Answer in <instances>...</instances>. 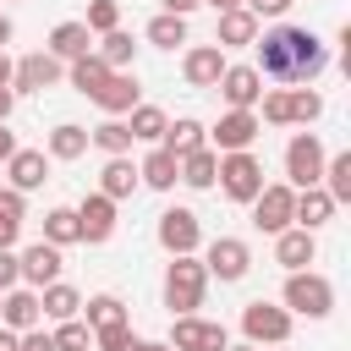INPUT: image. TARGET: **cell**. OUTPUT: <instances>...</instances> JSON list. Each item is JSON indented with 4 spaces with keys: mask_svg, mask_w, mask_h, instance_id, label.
Segmentation results:
<instances>
[{
    "mask_svg": "<svg viewBox=\"0 0 351 351\" xmlns=\"http://www.w3.org/2000/svg\"><path fill=\"white\" fill-rule=\"evenodd\" d=\"M252 49H258V77H269V82H313L324 66H329V55H324V44H318V33H307V27H291V22H280V27H269V33H258L252 38Z\"/></svg>",
    "mask_w": 351,
    "mask_h": 351,
    "instance_id": "cell-1",
    "label": "cell"
},
{
    "mask_svg": "<svg viewBox=\"0 0 351 351\" xmlns=\"http://www.w3.org/2000/svg\"><path fill=\"white\" fill-rule=\"evenodd\" d=\"M203 291H208V269L197 258H170V269H165V307L176 318H186L192 307H203Z\"/></svg>",
    "mask_w": 351,
    "mask_h": 351,
    "instance_id": "cell-2",
    "label": "cell"
},
{
    "mask_svg": "<svg viewBox=\"0 0 351 351\" xmlns=\"http://www.w3.org/2000/svg\"><path fill=\"white\" fill-rule=\"evenodd\" d=\"M329 307H335V285H329L324 274L302 269V274H291V280H285V313H302V318H329Z\"/></svg>",
    "mask_w": 351,
    "mask_h": 351,
    "instance_id": "cell-3",
    "label": "cell"
},
{
    "mask_svg": "<svg viewBox=\"0 0 351 351\" xmlns=\"http://www.w3.org/2000/svg\"><path fill=\"white\" fill-rule=\"evenodd\" d=\"M241 335L247 346H285L291 340V313L274 302H247L241 307Z\"/></svg>",
    "mask_w": 351,
    "mask_h": 351,
    "instance_id": "cell-4",
    "label": "cell"
},
{
    "mask_svg": "<svg viewBox=\"0 0 351 351\" xmlns=\"http://www.w3.org/2000/svg\"><path fill=\"white\" fill-rule=\"evenodd\" d=\"M285 176H291V192L318 186V176H324V143H318L313 132H296V137L285 143Z\"/></svg>",
    "mask_w": 351,
    "mask_h": 351,
    "instance_id": "cell-5",
    "label": "cell"
},
{
    "mask_svg": "<svg viewBox=\"0 0 351 351\" xmlns=\"http://www.w3.org/2000/svg\"><path fill=\"white\" fill-rule=\"evenodd\" d=\"M214 181L225 186L230 203H252V197L263 192V165H258L252 154H219V176H214Z\"/></svg>",
    "mask_w": 351,
    "mask_h": 351,
    "instance_id": "cell-6",
    "label": "cell"
},
{
    "mask_svg": "<svg viewBox=\"0 0 351 351\" xmlns=\"http://www.w3.org/2000/svg\"><path fill=\"white\" fill-rule=\"evenodd\" d=\"M197 241H203V225H197L192 208H165V214H159V247H165L170 258H192Z\"/></svg>",
    "mask_w": 351,
    "mask_h": 351,
    "instance_id": "cell-7",
    "label": "cell"
},
{
    "mask_svg": "<svg viewBox=\"0 0 351 351\" xmlns=\"http://www.w3.org/2000/svg\"><path fill=\"white\" fill-rule=\"evenodd\" d=\"M258 132H263V121H258L252 110H225V115L214 121V132H208V137H214V148H219V154H247Z\"/></svg>",
    "mask_w": 351,
    "mask_h": 351,
    "instance_id": "cell-8",
    "label": "cell"
},
{
    "mask_svg": "<svg viewBox=\"0 0 351 351\" xmlns=\"http://www.w3.org/2000/svg\"><path fill=\"white\" fill-rule=\"evenodd\" d=\"M291 208H296V192L274 181V186H263L252 197V225L269 230V236H280V230H291Z\"/></svg>",
    "mask_w": 351,
    "mask_h": 351,
    "instance_id": "cell-9",
    "label": "cell"
},
{
    "mask_svg": "<svg viewBox=\"0 0 351 351\" xmlns=\"http://www.w3.org/2000/svg\"><path fill=\"white\" fill-rule=\"evenodd\" d=\"M66 77V66L49 55V49H38V55H22L16 60V71H11V93L22 88V93H44V88H55Z\"/></svg>",
    "mask_w": 351,
    "mask_h": 351,
    "instance_id": "cell-10",
    "label": "cell"
},
{
    "mask_svg": "<svg viewBox=\"0 0 351 351\" xmlns=\"http://www.w3.org/2000/svg\"><path fill=\"white\" fill-rule=\"evenodd\" d=\"M203 269H208V274H219V280H241V274L252 269V247H247L241 236H219V241H208Z\"/></svg>",
    "mask_w": 351,
    "mask_h": 351,
    "instance_id": "cell-11",
    "label": "cell"
},
{
    "mask_svg": "<svg viewBox=\"0 0 351 351\" xmlns=\"http://www.w3.org/2000/svg\"><path fill=\"white\" fill-rule=\"evenodd\" d=\"M170 351H225L230 340H225V324H203V318H176V329H170V340H165Z\"/></svg>",
    "mask_w": 351,
    "mask_h": 351,
    "instance_id": "cell-12",
    "label": "cell"
},
{
    "mask_svg": "<svg viewBox=\"0 0 351 351\" xmlns=\"http://www.w3.org/2000/svg\"><path fill=\"white\" fill-rule=\"evenodd\" d=\"M77 230H82L88 247L110 241V236H115V203H110L104 192H88V197L77 203Z\"/></svg>",
    "mask_w": 351,
    "mask_h": 351,
    "instance_id": "cell-13",
    "label": "cell"
},
{
    "mask_svg": "<svg viewBox=\"0 0 351 351\" xmlns=\"http://www.w3.org/2000/svg\"><path fill=\"white\" fill-rule=\"evenodd\" d=\"M38 291H27V285H11L5 296H0V329H11V335H27V329H38Z\"/></svg>",
    "mask_w": 351,
    "mask_h": 351,
    "instance_id": "cell-14",
    "label": "cell"
},
{
    "mask_svg": "<svg viewBox=\"0 0 351 351\" xmlns=\"http://www.w3.org/2000/svg\"><path fill=\"white\" fill-rule=\"evenodd\" d=\"M214 88L225 93V104H230V110H252V104L263 99V77H258L252 66H225Z\"/></svg>",
    "mask_w": 351,
    "mask_h": 351,
    "instance_id": "cell-15",
    "label": "cell"
},
{
    "mask_svg": "<svg viewBox=\"0 0 351 351\" xmlns=\"http://www.w3.org/2000/svg\"><path fill=\"white\" fill-rule=\"evenodd\" d=\"M137 93H143V88H137V77H132V71H110V82L93 93V104H99L110 121H121V115H132V110L143 104Z\"/></svg>",
    "mask_w": 351,
    "mask_h": 351,
    "instance_id": "cell-16",
    "label": "cell"
},
{
    "mask_svg": "<svg viewBox=\"0 0 351 351\" xmlns=\"http://www.w3.org/2000/svg\"><path fill=\"white\" fill-rule=\"evenodd\" d=\"M225 66H230V60H225V49H219V44H192V49H186V60H181V77H186L192 88H214Z\"/></svg>",
    "mask_w": 351,
    "mask_h": 351,
    "instance_id": "cell-17",
    "label": "cell"
},
{
    "mask_svg": "<svg viewBox=\"0 0 351 351\" xmlns=\"http://www.w3.org/2000/svg\"><path fill=\"white\" fill-rule=\"evenodd\" d=\"M16 263H22L27 291H44V285H55V280H60V247H49V241H33Z\"/></svg>",
    "mask_w": 351,
    "mask_h": 351,
    "instance_id": "cell-18",
    "label": "cell"
},
{
    "mask_svg": "<svg viewBox=\"0 0 351 351\" xmlns=\"http://www.w3.org/2000/svg\"><path fill=\"white\" fill-rule=\"evenodd\" d=\"M5 176H11V192H33V186H44V181H49V159H44V148H16V154L5 159Z\"/></svg>",
    "mask_w": 351,
    "mask_h": 351,
    "instance_id": "cell-19",
    "label": "cell"
},
{
    "mask_svg": "<svg viewBox=\"0 0 351 351\" xmlns=\"http://www.w3.org/2000/svg\"><path fill=\"white\" fill-rule=\"evenodd\" d=\"M313 258H318V241H313V230H296V225H291V230H280V236H274V263H285L291 274H302Z\"/></svg>",
    "mask_w": 351,
    "mask_h": 351,
    "instance_id": "cell-20",
    "label": "cell"
},
{
    "mask_svg": "<svg viewBox=\"0 0 351 351\" xmlns=\"http://www.w3.org/2000/svg\"><path fill=\"white\" fill-rule=\"evenodd\" d=\"M49 55H55L60 66L82 60V55H93V33H88L82 22H60V27L49 33Z\"/></svg>",
    "mask_w": 351,
    "mask_h": 351,
    "instance_id": "cell-21",
    "label": "cell"
},
{
    "mask_svg": "<svg viewBox=\"0 0 351 351\" xmlns=\"http://www.w3.org/2000/svg\"><path fill=\"white\" fill-rule=\"evenodd\" d=\"M252 38H258V16H252L247 5L219 11V27H214V44H219V49H236V44H252Z\"/></svg>",
    "mask_w": 351,
    "mask_h": 351,
    "instance_id": "cell-22",
    "label": "cell"
},
{
    "mask_svg": "<svg viewBox=\"0 0 351 351\" xmlns=\"http://www.w3.org/2000/svg\"><path fill=\"white\" fill-rule=\"evenodd\" d=\"M203 143H208V126H203V121H192V115L170 121V126H165V137H159V148H165V154H176V159H181V154H197Z\"/></svg>",
    "mask_w": 351,
    "mask_h": 351,
    "instance_id": "cell-23",
    "label": "cell"
},
{
    "mask_svg": "<svg viewBox=\"0 0 351 351\" xmlns=\"http://www.w3.org/2000/svg\"><path fill=\"white\" fill-rule=\"evenodd\" d=\"M214 176H219V154H214L208 143H203L197 154H181V159H176V181H186V186H197V192L214 186Z\"/></svg>",
    "mask_w": 351,
    "mask_h": 351,
    "instance_id": "cell-24",
    "label": "cell"
},
{
    "mask_svg": "<svg viewBox=\"0 0 351 351\" xmlns=\"http://www.w3.org/2000/svg\"><path fill=\"white\" fill-rule=\"evenodd\" d=\"M329 214H335V203H329V192H324V186H307V192H296V208H291V225H296V230H318V225H329Z\"/></svg>",
    "mask_w": 351,
    "mask_h": 351,
    "instance_id": "cell-25",
    "label": "cell"
},
{
    "mask_svg": "<svg viewBox=\"0 0 351 351\" xmlns=\"http://www.w3.org/2000/svg\"><path fill=\"white\" fill-rule=\"evenodd\" d=\"M99 192H104L110 203L132 197V192H137V165H132V159H110V165L99 170Z\"/></svg>",
    "mask_w": 351,
    "mask_h": 351,
    "instance_id": "cell-26",
    "label": "cell"
},
{
    "mask_svg": "<svg viewBox=\"0 0 351 351\" xmlns=\"http://www.w3.org/2000/svg\"><path fill=\"white\" fill-rule=\"evenodd\" d=\"M77 307H82V296H77L66 280H55V285H44V291H38V313H44V318H55V324L77 318Z\"/></svg>",
    "mask_w": 351,
    "mask_h": 351,
    "instance_id": "cell-27",
    "label": "cell"
},
{
    "mask_svg": "<svg viewBox=\"0 0 351 351\" xmlns=\"http://www.w3.org/2000/svg\"><path fill=\"white\" fill-rule=\"evenodd\" d=\"M66 77H71V88H77V93H88V99H93V93L110 82V66H104L99 55H82V60H71V66H66Z\"/></svg>",
    "mask_w": 351,
    "mask_h": 351,
    "instance_id": "cell-28",
    "label": "cell"
},
{
    "mask_svg": "<svg viewBox=\"0 0 351 351\" xmlns=\"http://www.w3.org/2000/svg\"><path fill=\"white\" fill-rule=\"evenodd\" d=\"M324 192H329V203L340 208V203H351V154H335V159H324Z\"/></svg>",
    "mask_w": 351,
    "mask_h": 351,
    "instance_id": "cell-29",
    "label": "cell"
},
{
    "mask_svg": "<svg viewBox=\"0 0 351 351\" xmlns=\"http://www.w3.org/2000/svg\"><path fill=\"white\" fill-rule=\"evenodd\" d=\"M82 307H88V329H93V335H99V329H115V324H126V302H121V296H110V291L88 296Z\"/></svg>",
    "mask_w": 351,
    "mask_h": 351,
    "instance_id": "cell-30",
    "label": "cell"
},
{
    "mask_svg": "<svg viewBox=\"0 0 351 351\" xmlns=\"http://www.w3.org/2000/svg\"><path fill=\"white\" fill-rule=\"evenodd\" d=\"M165 126H170V121H165V110H159V104H137V110H132V121H126L132 143H159V137H165Z\"/></svg>",
    "mask_w": 351,
    "mask_h": 351,
    "instance_id": "cell-31",
    "label": "cell"
},
{
    "mask_svg": "<svg viewBox=\"0 0 351 351\" xmlns=\"http://www.w3.org/2000/svg\"><path fill=\"white\" fill-rule=\"evenodd\" d=\"M82 154H88V132L71 126V121H60V126L49 132V159H66V165H71V159H82Z\"/></svg>",
    "mask_w": 351,
    "mask_h": 351,
    "instance_id": "cell-32",
    "label": "cell"
},
{
    "mask_svg": "<svg viewBox=\"0 0 351 351\" xmlns=\"http://www.w3.org/2000/svg\"><path fill=\"white\" fill-rule=\"evenodd\" d=\"M137 181H148L154 192H170L176 186V154H165V148H154L143 165H137Z\"/></svg>",
    "mask_w": 351,
    "mask_h": 351,
    "instance_id": "cell-33",
    "label": "cell"
},
{
    "mask_svg": "<svg viewBox=\"0 0 351 351\" xmlns=\"http://www.w3.org/2000/svg\"><path fill=\"white\" fill-rule=\"evenodd\" d=\"M93 55H99L110 71H126V66H132V55H137V44H132V33H121V27H115V33H104V38H99V49H93Z\"/></svg>",
    "mask_w": 351,
    "mask_h": 351,
    "instance_id": "cell-34",
    "label": "cell"
},
{
    "mask_svg": "<svg viewBox=\"0 0 351 351\" xmlns=\"http://www.w3.org/2000/svg\"><path fill=\"white\" fill-rule=\"evenodd\" d=\"M44 241H49V247H71V241H82V230H77V208H49V214H44Z\"/></svg>",
    "mask_w": 351,
    "mask_h": 351,
    "instance_id": "cell-35",
    "label": "cell"
},
{
    "mask_svg": "<svg viewBox=\"0 0 351 351\" xmlns=\"http://www.w3.org/2000/svg\"><path fill=\"white\" fill-rule=\"evenodd\" d=\"M88 143H99L110 159H126V148H132V132H126V121H104V126H93V132H88Z\"/></svg>",
    "mask_w": 351,
    "mask_h": 351,
    "instance_id": "cell-36",
    "label": "cell"
},
{
    "mask_svg": "<svg viewBox=\"0 0 351 351\" xmlns=\"http://www.w3.org/2000/svg\"><path fill=\"white\" fill-rule=\"evenodd\" d=\"M22 214H27V203H22V192H0V247H11L16 241V230H22Z\"/></svg>",
    "mask_w": 351,
    "mask_h": 351,
    "instance_id": "cell-37",
    "label": "cell"
},
{
    "mask_svg": "<svg viewBox=\"0 0 351 351\" xmlns=\"http://www.w3.org/2000/svg\"><path fill=\"white\" fill-rule=\"evenodd\" d=\"M148 44H159V49H176V44H186V16H154L148 22Z\"/></svg>",
    "mask_w": 351,
    "mask_h": 351,
    "instance_id": "cell-38",
    "label": "cell"
},
{
    "mask_svg": "<svg viewBox=\"0 0 351 351\" xmlns=\"http://www.w3.org/2000/svg\"><path fill=\"white\" fill-rule=\"evenodd\" d=\"M82 27H88V33H99V38H104V33H115V27H121V0H93V5H88V16H82Z\"/></svg>",
    "mask_w": 351,
    "mask_h": 351,
    "instance_id": "cell-39",
    "label": "cell"
},
{
    "mask_svg": "<svg viewBox=\"0 0 351 351\" xmlns=\"http://www.w3.org/2000/svg\"><path fill=\"white\" fill-rule=\"evenodd\" d=\"M55 351H93V329L77 324V318H66V324L55 329Z\"/></svg>",
    "mask_w": 351,
    "mask_h": 351,
    "instance_id": "cell-40",
    "label": "cell"
},
{
    "mask_svg": "<svg viewBox=\"0 0 351 351\" xmlns=\"http://www.w3.org/2000/svg\"><path fill=\"white\" fill-rule=\"evenodd\" d=\"M263 121L269 126H291V88H269L263 93Z\"/></svg>",
    "mask_w": 351,
    "mask_h": 351,
    "instance_id": "cell-41",
    "label": "cell"
},
{
    "mask_svg": "<svg viewBox=\"0 0 351 351\" xmlns=\"http://www.w3.org/2000/svg\"><path fill=\"white\" fill-rule=\"evenodd\" d=\"M318 115H324V99H318L313 88H291V121L307 126V121H318Z\"/></svg>",
    "mask_w": 351,
    "mask_h": 351,
    "instance_id": "cell-42",
    "label": "cell"
},
{
    "mask_svg": "<svg viewBox=\"0 0 351 351\" xmlns=\"http://www.w3.org/2000/svg\"><path fill=\"white\" fill-rule=\"evenodd\" d=\"M93 346H99V351H132L137 340H132V324H115V329H99Z\"/></svg>",
    "mask_w": 351,
    "mask_h": 351,
    "instance_id": "cell-43",
    "label": "cell"
},
{
    "mask_svg": "<svg viewBox=\"0 0 351 351\" xmlns=\"http://www.w3.org/2000/svg\"><path fill=\"white\" fill-rule=\"evenodd\" d=\"M11 285H22V263H16L11 247H0V296H5Z\"/></svg>",
    "mask_w": 351,
    "mask_h": 351,
    "instance_id": "cell-44",
    "label": "cell"
},
{
    "mask_svg": "<svg viewBox=\"0 0 351 351\" xmlns=\"http://www.w3.org/2000/svg\"><path fill=\"white\" fill-rule=\"evenodd\" d=\"M16 351H55V335H44V329H27V335H16Z\"/></svg>",
    "mask_w": 351,
    "mask_h": 351,
    "instance_id": "cell-45",
    "label": "cell"
},
{
    "mask_svg": "<svg viewBox=\"0 0 351 351\" xmlns=\"http://www.w3.org/2000/svg\"><path fill=\"white\" fill-rule=\"evenodd\" d=\"M247 11L263 22V16H285V11H291V0H247Z\"/></svg>",
    "mask_w": 351,
    "mask_h": 351,
    "instance_id": "cell-46",
    "label": "cell"
},
{
    "mask_svg": "<svg viewBox=\"0 0 351 351\" xmlns=\"http://www.w3.org/2000/svg\"><path fill=\"white\" fill-rule=\"evenodd\" d=\"M159 5H165V16H192L203 0H159Z\"/></svg>",
    "mask_w": 351,
    "mask_h": 351,
    "instance_id": "cell-47",
    "label": "cell"
},
{
    "mask_svg": "<svg viewBox=\"0 0 351 351\" xmlns=\"http://www.w3.org/2000/svg\"><path fill=\"white\" fill-rule=\"evenodd\" d=\"M11 110H16V93H11V88H0V126L11 121Z\"/></svg>",
    "mask_w": 351,
    "mask_h": 351,
    "instance_id": "cell-48",
    "label": "cell"
},
{
    "mask_svg": "<svg viewBox=\"0 0 351 351\" xmlns=\"http://www.w3.org/2000/svg\"><path fill=\"white\" fill-rule=\"evenodd\" d=\"M11 71H16V60H11L5 49H0V88H11Z\"/></svg>",
    "mask_w": 351,
    "mask_h": 351,
    "instance_id": "cell-49",
    "label": "cell"
},
{
    "mask_svg": "<svg viewBox=\"0 0 351 351\" xmlns=\"http://www.w3.org/2000/svg\"><path fill=\"white\" fill-rule=\"evenodd\" d=\"M11 154H16V137H11V132H5V126H0V165H5V159H11Z\"/></svg>",
    "mask_w": 351,
    "mask_h": 351,
    "instance_id": "cell-50",
    "label": "cell"
},
{
    "mask_svg": "<svg viewBox=\"0 0 351 351\" xmlns=\"http://www.w3.org/2000/svg\"><path fill=\"white\" fill-rule=\"evenodd\" d=\"M11 33H16V27H11V16H0V49L11 44Z\"/></svg>",
    "mask_w": 351,
    "mask_h": 351,
    "instance_id": "cell-51",
    "label": "cell"
},
{
    "mask_svg": "<svg viewBox=\"0 0 351 351\" xmlns=\"http://www.w3.org/2000/svg\"><path fill=\"white\" fill-rule=\"evenodd\" d=\"M132 351H170V346H165V340H137Z\"/></svg>",
    "mask_w": 351,
    "mask_h": 351,
    "instance_id": "cell-52",
    "label": "cell"
},
{
    "mask_svg": "<svg viewBox=\"0 0 351 351\" xmlns=\"http://www.w3.org/2000/svg\"><path fill=\"white\" fill-rule=\"evenodd\" d=\"M0 351H16V335L11 329H0Z\"/></svg>",
    "mask_w": 351,
    "mask_h": 351,
    "instance_id": "cell-53",
    "label": "cell"
},
{
    "mask_svg": "<svg viewBox=\"0 0 351 351\" xmlns=\"http://www.w3.org/2000/svg\"><path fill=\"white\" fill-rule=\"evenodd\" d=\"M203 5H214V11H236L241 0H203Z\"/></svg>",
    "mask_w": 351,
    "mask_h": 351,
    "instance_id": "cell-54",
    "label": "cell"
},
{
    "mask_svg": "<svg viewBox=\"0 0 351 351\" xmlns=\"http://www.w3.org/2000/svg\"><path fill=\"white\" fill-rule=\"evenodd\" d=\"M225 351H258V346H225Z\"/></svg>",
    "mask_w": 351,
    "mask_h": 351,
    "instance_id": "cell-55",
    "label": "cell"
}]
</instances>
